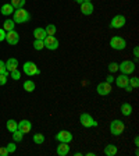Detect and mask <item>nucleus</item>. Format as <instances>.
I'll return each mask as SVG.
<instances>
[{
  "instance_id": "1",
  "label": "nucleus",
  "mask_w": 139,
  "mask_h": 156,
  "mask_svg": "<svg viewBox=\"0 0 139 156\" xmlns=\"http://www.w3.org/2000/svg\"><path fill=\"white\" fill-rule=\"evenodd\" d=\"M31 20V14L29 11H26L25 9H18V10H14L13 13V21L16 24H24V23H28Z\"/></svg>"
},
{
  "instance_id": "2",
  "label": "nucleus",
  "mask_w": 139,
  "mask_h": 156,
  "mask_svg": "<svg viewBox=\"0 0 139 156\" xmlns=\"http://www.w3.org/2000/svg\"><path fill=\"white\" fill-rule=\"evenodd\" d=\"M79 123L82 124V127L85 128H91V127H97V121L89 113H82L79 117Z\"/></svg>"
},
{
  "instance_id": "3",
  "label": "nucleus",
  "mask_w": 139,
  "mask_h": 156,
  "mask_svg": "<svg viewBox=\"0 0 139 156\" xmlns=\"http://www.w3.org/2000/svg\"><path fill=\"white\" fill-rule=\"evenodd\" d=\"M23 70H24V73H25L28 77H32V75H39V74H40V70H39L38 66H36L33 62L24 63Z\"/></svg>"
},
{
  "instance_id": "4",
  "label": "nucleus",
  "mask_w": 139,
  "mask_h": 156,
  "mask_svg": "<svg viewBox=\"0 0 139 156\" xmlns=\"http://www.w3.org/2000/svg\"><path fill=\"white\" fill-rule=\"evenodd\" d=\"M118 70H120L123 74L130 75L135 71V63H132L131 60H124V62H121L120 64H118Z\"/></svg>"
},
{
  "instance_id": "5",
  "label": "nucleus",
  "mask_w": 139,
  "mask_h": 156,
  "mask_svg": "<svg viewBox=\"0 0 139 156\" xmlns=\"http://www.w3.org/2000/svg\"><path fill=\"white\" fill-rule=\"evenodd\" d=\"M124 130H125V124H124V121L121 120H113L110 124V133L113 134V135H120V134L124 133Z\"/></svg>"
},
{
  "instance_id": "6",
  "label": "nucleus",
  "mask_w": 139,
  "mask_h": 156,
  "mask_svg": "<svg viewBox=\"0 0 139 156\" xmlns=\"http://www.w3.org/2000/svg\"><path fill=\"white\" fill-rule=\"evenodd\" d=\"M110 46L114 50H124L127 48V41L121 36H113L110 39Z\"/></svg>"
},
{
  "instance_id": "7",
  "label": "nucleus",
  "mask_w": 139,
  "mask_h": 156,
  "mask_svg": "<svg viewBox=\"0 0 139 156\" xmlns=\"http://www.w3.org/2000/svg\"><path fill=\"white\" fill-rule=\"evenodd\" d=\"M127 24V18L123 16V14H117V16H114L113 18H111L110 21V28L113 29H120L123 28L124 25Z\"/></svg>"
},
{
  "instance_id": "8",
  "label": "nucleus",
  "mask_w": 139,
  "mask_h": 156,
  "mask_svg": "<svg viewBox=\"0 0 139 156\" xmlns=\"http://www.w3.org/2000/svg\"><path fill=\"white\" fill-rule=\"evenodd\" d=\"M43 43H45V48L49 50H56L58 48V39L54 35H47L43 39Z\"/></svg>"
},
{
  "instance_id": "9",
  "label": "nucleus",
  "mask_w": 139,
  "mask_h": 156,
  "mask_svg": "<svg viewBox=\"0 0 139 156\" xmlns=\"http://www.w3.org/2000/svg\"><path fill=\"white\" fill-rule=\"evenodd\" d=\"M56 140H57L58 142L70 144L72 141V134L70 133V131H67V130H61V131H58V133L56 134Z\"/></svg>"
},
{
  "instance_id": "10",
  "label": "nucleus",
  "mask_w": 139,
  "mask_h": 156,
  "mask_svg": "<svg viewBox=\"0 0 139 156\" xmlns=\"http://www.w3.org/2000/svg\"><path fill=\"white\" fill-rule=\"evenodd\" d=\"M6 41L9 45H17L19 42V35L17 31L11 29V31H7L6 32Z\"/></svg>"
},
{
  "instance_id": "11",
  "label": "nucleus",
  "mask_w": 139,
  "mask_h": 156,
  "mask_svg": "<svg viewBox=\"0 0 139 156\" xmlns=\"http://www.w3.org/2000/svg\"><path fill=\"white\" fill-rule=\"evenodd\" d=\"M97 94L102 95V96H106V95H109L111 92V85L109 84V82H99L97 84Z\"/></svg>"
},
{
  "instance_id": "12",
  "label": "nucleus",
  "mask_w": 139,
  "mask_h": 156,
  "mask_svg": "<svg viewBox=\"0 0 139 156\" xmlns=\"http://www.w3.org/2000/svg\"><path fill=\"white\" fill-rule=\"evenodd\" d=\"M93 10H95V7L91 2H82L81 3V13L84 16H91L93 13Z\"/></svg>"
},
{
  "instance_id": "13",
  "label": "nucleus",
  "mask_w": 139,
  "mask_h": 156,
  "mask_svg": "<svg viewBox=\"0 0 139 156\" xmlns=\"http://www.w3.org/2000/svg\"><path fill=\"white\" fill-rule=\"evenodd\" d=\"M31 128H32V123H31L29 120H21L18 123V130L23 134L31 133Z\"/></svg>"
},
{
  "instance_id": "14",
  "label": "nucleus",
  "mask_w": 139,
  "mask_h": 156,
  "mask_svg": "<svg viewBox=\"0 0 139 156\" xmlns=\"http://www.w3.org/2000/svg\"><path fill=\"white\" fill-rule=\"evenodd\" d=\"M114 81H116V85L118 88H125L127 85L130 84V78H128V75L127 74H121L120 77L114 78Z\"/></svg>"
},
{
  "instance_id": "15",
  "label": "nucleus",
  "mask_w": 139,
  "mask_h": 156,
  "mask_svg": "<svg viewBox=\"0 0 139 156\" xmlns=\"http://www.w3.org/2000/svg\"><path fill=\"white\" fill-rule=\"evenodd\" d=\"M57 155L58 156H67L68 152H70V145L67 142H60V145L57 146Z\"/></svg>"
},
{
  "instance_id": "16",
  "label": "nucleus",
  "mask_w": 139,
  "mask_h": 156,
  "mask_svg": "<svg viewBox=\"0 0 139 156\" xmlns=\"http://www.w3.org/2000/svg\"><path fill=\"white\" fill-rule=\"evenodd\" d=\"M6 68H7V71L9 73L17 70V68H18V60H17L16 57H10L6 62Z\"/></svg>"
},
{
  "instance_id": "17",
  "label": "nucleus",
  "mask_w": 139,
  "mask_h": 156,
  "mask_svg": "<svg viewBox=\"0 0 139 156\" xmlns=\"http://www.w3.org/2000/svg\"><path fill=\"white\" fill-rule=\"evenodd\" d=\"M33 36H35V39H40V41H43V39L47 36L46 29L45 28H35L33 29Z\"/></svg>"
},
{
  "instance_id": "18",
  "label": "nucleus",
  "mask_w": 139,
  "mask_h": 156,
  "mask_svg": "<svg viewBox=\"0 0 139 156\" xmlns=\"http://www.w3.org/2000/svg\"><path fill=\"white\" fill-rule=\"evenodd\" d=\"M14 10H16V9H14L11 4L6 3V4H3V6H2L0 11H2V14H3V16H11V14L14 13Z\"/></svg>"
},
{
  "instance_id": "19",
  "label": "nucleus",
  "mask_w": 139,
  "mask_h": 156,
  "mask_svg": "<svg viewBox=\"0 0 139 156\" xmlns=\"http://www.w3.org/2000/svg\"><path fill=\"white\" fill-rule=\"evenodd\" d=\"M104 155L106 156H114L117 152H118V148H117L116 145H111V144H109V145L104 148Z\"/></svg>"
},
{
  "instance_id": "20",
  "label": "nucleus",
  "mask_w": 139,
  "mask_h": 156,
  "mask_svg": "<svg viewBox=\"0 0 139 156\" xmlns=\"http://www.w3.org/2000/svg\"><path fill=\"white\" fill-rule=\"evenodd\" d=\"M121 113L124 114V116H131V113H132V106H131V103H123L121 105Z\"/></svg>"
},
{
  "instance_id": "21",
  "label": "nucleus",
  "mask_w": 139,
  "mask_h": 156,
  "mask_svg": "<svg viewBox=\"0 0 139 156\" xmlns=\"http://www.w3.org/2000/svg\"><path fill=\"white\" fill-rule=\"evenodd\" d=\"M6 127H7V130H9L10 133H14L16 130H18V123H17L16 120H13V119H10V120L7 121Z\"/></svg>"
},
{
  "instance_id": "22",
  "label": "nucleus",
  "mask_w": 139,
  "mask_h": 156,
  "mask_svg": "<svg viewBox=\"0 0 139 156\" xmlns=\"http://www.w3.org/2000/svg\"><path fill=\"white\" fill-rule=\"evenodd\" d=\"M23 87H24V89H25L26 92H33V91H35L36 85H35V82H33L32 80H26V81L24 82Z\"/></svg>"
},
{
  "instance_id": "23",
  "label": "nucleus",
  "mask_w": 139,
  "mask_h": 156,
  "mask_svg": "<svg viewBox=\"0 0 139 156\" xmlns=\"http://www.w3.org/2000/svg\"><path fill=\"white\" fill-rule=\"evenodd\" d=\"M14 27H16V23H14L13 20H10V18L6 20V21L3 23V29L6 31V32H7V31H11V29H14Z\"/></svg>"
},
{
  "instance_id": "24",
  "label": "nucleus",
  "mask_w": 139,
  "mask_h": 156,
  "mask_svg": "<svg viewBox=\"0 0 139 156\" xmlns=\"http://www.w3.org/2000/svg\"><path fill=\"white\" fill-rule=\"evenodd\" d=\"M25 3H26V0H11V2H10V4H11L16 10L23 9V7L25 6Z\"/></svg>"
},
{
  "instance_id": "25",
  "label": "nucleus",
  "mask_w": 139,
  "mask_h": 156,
  "mask_svg": "<svg viewBox=\"0 0 139 156\" xmlns=\"http://www.w3.org/2000/svg\"><path fill=\"white\" fill-rule=\"evenodd\" d=\"M23 138H24V134L21 133L19 130H16L13 133V140H14V142H21L23 141Z\"/></svg>"
},
{
  "instance_id": "26",
  "label": "nucleus",
  "mask_w": 139,
  "mask_h": 156,
  "mask_svg": "<svg viewBox=\"0 0 139 156\" xmlns=\"http://www.w3.org/2000/svg\"><path fill=\"white\" fill-rule=\"evenodd\" d=\"M33 142L38 144V145H42L45 142V135L43 134H35L33 135Z\"/></svg>"
},
{
  "instance_id": "27",
  "label": "nucleus",
  "mask_w": 139,
  "mask_h": 156,
  "mask_svg": "<svg viewBox=\"0 0 139 156\" xmlns=\"http://www.w3.org/2000/svg\"><path fill=\"white\" fill-rule=\"evenodd\" d=\"M43 48H45L43 41H40V39H35V42H33V49H35V50H42Z\"/></svg>"
},
{
  "instance_id": "28",
  "label": "nucleus",
  "mask_w": 139,
  "mask_h": 156,
  "mask_svg": "<svg viewBox=\"0 0 139 156\" xmlns=\"http://www.w3.org/2000/svg\"><path fill=\"white\" fill-rule=\"evenodd\" d=\"M46 34L47 35H54L56 31H57V28H56V25H53V24H49L47 27H46Z\"/></svg>"
},
{
  "instance_id": "29",
  "label": "nucleus",
  "mask_w": 139,
  "mask_h": 156,
  "mask_svg": "<svg viewBox=\"0 0 139 156\" xmlns=\"http://www.w3.org/2000/svg\"><path fill=\"white\" fill-rule=\"evenodd\" d=\"M10 77L13 78V80H19V78H21V71H19L18 68H17V70H14V71H11L10 73Z\"/></svg>"
},
{
  "instance_id": "30",
  "label": "nucleus",
  "mask_w": 139,
  "mask_h": 156,
  "mask_svg": "<svg viewBox=\"0 0 139 156\" xmlns=\"http://www.w3.org/2000/svg\"><path fill=\"white\" fill-rule=\"evenodd\" d=\"M130 85L135 89V88H138L139 87V80H138V77H134V78H130Z\"/></svg>"
},
{
  "instance_id": "31",
  "label": "nucleus",
  "mask_w": 139,
  "mask_h": 156,
  "mask_svg": "<svg viewBox=\"0 0 139 156\" xmlns=\"http://www.w3.org/2000/svg\"><path fill=\"white\" fill-rule=\"evenodd\" d=\"M0 74H7L9 75V71H7V68H6V63H4L3 60H0Z\"/></svg>"
},
{
  "instance_id": "32",
  "label": "nucleus",
  "mask_w": 139,
  "mask_h": 156,
  "mask_svg": "<svg viewBox=\"0 0 139 156\" xmlns=\"http://www.w3.org/2000/svg\"><path fill=\"white\" fill-rule=\"evenodd\" d=\"M6 148H7V151H9V153H13V152H16L17 151V145L14 142H10Z\"/></svg>"
},
{
  "instance_id": "33",
  "label": "nucleus",
  "mask_w": 139,
  "mask_h": 156,
  "mask_svg": "<svg viewBox=\"0 0 139 156\" xmlns=\"http://www.w3.org/2000/svg\"><path fill=\"white\" fill-rule=\"evenodd\" d=\"M117 70H118V64H117L116 62H113V63L109 64V71L110 73H114V71H117Z\"/></svg>"
},
{
  "instance_id": "34",
  "label": "nucleus",
  "mask_w": 139,
  "mask_h": 156,
  "mask_svg": "<svg viewBox=\"0 0 139 156\" xmlns=\"http://www.w3.org/2000/svg\"><path fill=\"white\" fill-rule=\"evenodd\" d=\"M7 78H9L7 74H0V85H6Z\"/></svg>"
},
{
  "instance_id": "35",
  "label": "nucleus",
  "mask_w": 139,
  "mask_h": 156,
  "mask_svg": "<svg viewBox=\"0 0 139 156\" xmlns=\"http://www.w3.org/2000/svg\"><path fill=\"white\" fill-rule=\"evenodd\" d=\"M0 156H9V151H7L6 146H2V148H0Z\"/></svg>"
},
{
  "instance_id": "36",
  "label": "nucleus",
  "mask_w": 139,
  "mask_h": 156,
  "mask_svg": "<svg viewBox=\"0 0 139 156\" xmlns=\"http://www.w3.org/2000/svg\"><path fill=\"white\" fill-rule=\"evenodd\" d=\"M6 41V31L3 28H0V42Z\"/></svg>"
},
{
  "instance_id": "37",
  "label": "nucleus",
  "mask_w": 139,
  "mask_h": 156,
  "mask_svg": "<svg viewBox=\"0 0 139 156\" xmlns=\"http://www.w3.org/2000/svg\"><path fill=\"white\" fill-rule=\"evenodd\" d=\"M114 81V77L113 75H107L106 77V82H109V84H111V82Z\"/></svg>"
},
{
  "instance_id": "38",
  "label": "nucleus",
  "mask_w": 139,
  "mask_h": 156,
  "mask_svg": "<svg viewBox=\"0 0 139 156\" xmlns=\"http://www.w3.org/2000/svg\"><path fill=\"white\" fill-rule=\"evenodd\" d=\"M138 55H139V48H138V46H135V48H134V56H135V57H138Z\"/></svg>"
},
{
  "instance_id": "39",
  "label": "nucleus",
  "mask_w": 139,
  "mask_h": 156,
  "mask_svg": "<svg viewBox=\"0 0 139 156\" xmlns=\"http://www.w3.org/2000/svg\"><path fill=\"white\" fill-rule=\"evenodd\" d=\"M132 89H134V88L131 87L130 84H128V85H127V87H125V91H127V92H131V91H132Z\"/></svg>"
},
{
  "instance_id": "40",
  "label": "nucleus",
  "mask_w": 139,
  "mask_h": 156,
  "mask_svg": "<svg viewBox=\"0 0 139 156\" xmlns=\"http://www.w3.org/2000/svg\"><path fill=\"white\" fill-rule=\"evenodd\" d=\"M134 144H135V145H138V144H139V138H138V136H135V140H134Z\"/></svg>"
},
{
  "instance_id": "41",
  "label": "nucleus",
  "mask_w": 139,
  "mask_h": 156,
  "mask_svg": "<svg viewBox=\"0 0 139 156\" xmlns=\"http://www.w3.org/2000/svg\"><path fill=\"white\" fill-rule=\"evenodd\" d=\"M86 156H95V153H93V152H88Z\"/></svg>"
},
{
  "instance_id": "42",
  "label": "nucleus",
  "mask_w": 139,
  "mask_h": 156,
  "mask_svg": "<svg viewBox=\"0 0 139 156\" xmlns=\"http://www.w3.org/2000/svg\"><path fill=\"white\" fill-rule=\"evenodd\" d=\"M74 2H75V3H79V4L82 3V0H74Z\"/></svg>"
},
{
  "instance_id": "43",
  "label": "nucleus",
  "mask_w": 139,
  "mask_h": 156,
  "mask_svg": "<svg viewBox=\"0 0 139 156\" xmlns=\"http://www.w3.org/2000/svg\"><path fill=\"white\" fill-rule=\"evenodd\" d=\"M82 2H91V0H82Z\"/></svg>"
}]
</instances>
